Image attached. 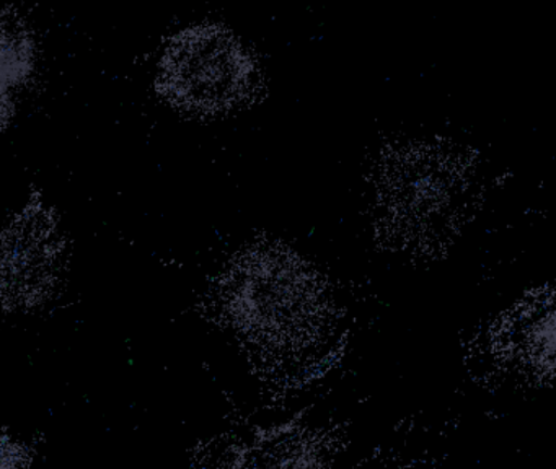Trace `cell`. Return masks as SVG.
<instances>
[{
    "label": "cell",
    "instance_id": "cell-6",
    "mask_svg": "<svg viewBox=\"0 0 556 469\" xmlns=\"http://www.w3.org/2000/svg\"><path fill=\"white\" fill-rule=\"evenodd\" d=\"M0 469H21V458L11 443L0 439Z\"/></svg>",
    "mask_w": 556,
    "mask_h": 469
},
{
    "label": "cell",
    "instance_id": "cell-3",
    "mask_svg": "<svg viewBox=\"0 0 556 469\" xmlns=\"http://www.w3.org/2000/svg\"><path fill=\"white\" fill-rule=\"evenodd\" d=\"M320 303L307 277L282 272L245 274L233 287L232 315L245 331L263 341L289 342L308 332Z\"/></svg>",
    "mask_w": 556,
    "mask_h": 469
},
{
    "label": "cell",
    "instance_id": "cell-2",
    "mask_svg": "<svg viewBox=\"0 0 556 469\" xmlns=\"http://www.w3.org/2000/svg\"><path fill=\"white\" fill-rule=\"evenodd\" d=\"M63 246L41 205L0 224V305L30 306L56 286Z\"/></svg>",
    "mask_w": 556,
    "mask_h": 469
},
{
    "label": "cell",
    "instance_id": "cell-4",
    "mask_svg": "<svg viewBox=\"0 0 556 469\" xmlns=\"http://www.w3.org/2000/svg\"><path fill=\"white\" fill-rule=\"evenodd\" d=\"M34 41L15 13L0 10V129L14 111L12 90L30 77Z\"/></svg>",
    "mask_w": 556,
    "mask_h": 469
},
{
    "label": "cell",
    "instance_id": "cell-5",
    "mask_svg": "<svg viewBox=\"0 0 556 469\" xmlns=\"http://www.w3.org/2000/svg\"><path fill=\"white\" fill-rule=\"evenodd\" d=\"M242 469H325V458L317 443L288 433L256 445Z\"/></svg>",
    "mask_w": 556,
    "mask_h": 469
},
{
    "label": "cell",
    "instance_id": "cell-1",
    "mask_svg": "<svg viewBox=\"0 0 556 469\" xmlns=\"http://www.w3.org/2000/svg\"><path fill=\"white\" fill-rule=\"evenodd\" d=\"M250 64L240 42L219 26L178 33L162 54L157 90L191 113L229 110L249 91Z\"/></svg>",
    "mask_w": 556,
    "mask_h": 469
}]
</instances>
